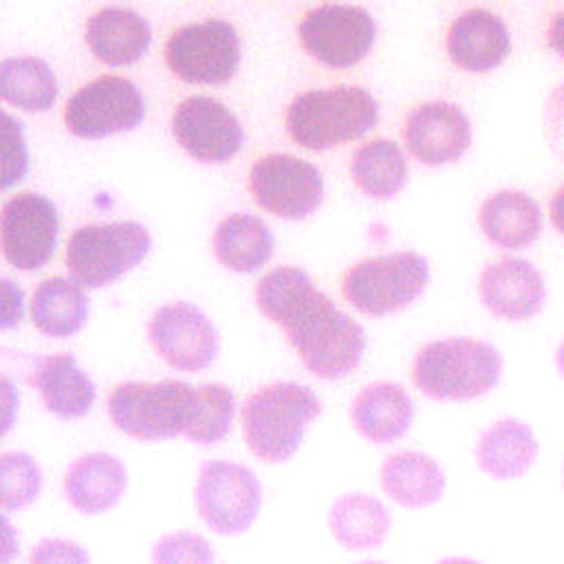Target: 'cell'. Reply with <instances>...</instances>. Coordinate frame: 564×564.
Returning <instances> with one entry per match:
<instances>
[{
  "label": "cell",
  "mask_w": 564,
  "mask_h": 564,
  "mask_svg": "<svg viewBox=\"0 0 564 564\" xmlns=\"http://www.w3.org/2000/svg\"><path fill=\"white\" fill-rule=\"evenodd\" d=\"M145 117L141 90L126 77L101 75L70 95L64 123L73 137L104 139L134 130Z\"/></svg>",
  "instance_id": "cell-10"
},
{
  "label": "cell",
  "mask_w": 564,
  "mask_h": 564,
  "mask_svg": "<svg viewBox=\"0 0 564 564\" xmlns=\"http://www.w3.org/2000/svg\"><path fill=\"white\" fill-rule=\"evenodd\" d=\"M128 482V467L117 454L84 452L66 465L62 496L79 516H101L121 502Z\"/></svg>",
  "instance_id": "cell-17"
},
{
  "label": "cell",
  "mask_w": 564,
  "mask_h": 564,
  "mask_svg": "<svg viewBox=\"0 0 564 564\" xmlns=\"http://www.w3.org/2000/svg\"><path fill=\"white\" fill-rule=\"evenodd\" d=\"M264 489L251 467L212 458L200 463L194 482V509L198 520L216 535L247 533L262 509Z\"/></svg>",
  "instance_id": "cell-7"
},
{
  "label": "cell",
  "mask_w": 564,
  "mask_h": 564,
  "mask_svg": "<svg viewBox=\"0 0 564 564\" xmlns=\"http://www.w3.org/2000/svg\"><path fill=\"white\" fill-rule=\"evenodd\" d=\"M319 414L322 401L308 386L273 381L251 392L242 403V438L258 460L282 465L297 454L306 430Z\"/></svg>",
  "instance_id": "cell-2"
},
{
  "label": "cell",
  "mask_w": 564,
  "mask_h": 564,
  "mask_svg": "<svg viewBox=\"0 0 564 564\" xmlns=\"http://www.w3.org/2000/svg\"><path fill=\"white\" fill-rule=\"evenodd\" d=\"M249 192L264 212L284 220H302L322 205L324 176L300 156L271 152L251 165Z\"/></svg>",
  "instance_id": "cell-11"
},
{
  "label": "cell",
  "mask_w": 564,
  "mask_h": 564,
  "mask_svg": "<svg viewBox=\"0 0 564 564\" xmlns=\"http://www.w3.org/2000/svg\"><path fill=\"white\" fill-rule=\"evenodd\" d=\"M478 225L489 242L516 251L538 240L542 212L538 200L524 189H500L482 200Z\"/></svg>",
  "instance_id": "cell-24"
},
{
  "label": "cell",
  "mask_w": 564,
  "mask_h": 564,
  "mask_svg": "<svg viewBox=\"0 0 564 564\" xmlns=\"http://www.w3.org/2000/svg\"><path fill=\"white\" fill-rule=\"evenodd\" d=\"M59 212L37 192L11 196L0 209V251L18 271H37L55 253Z\"/></svg>",
  "instance_id": "cell-13"
},
{
  "label": "cell",
  "mask_w": 564,
  "mask_h": 564,
  "mask_svg": "<svg viewBox=\"0 0 564 564\" xmlns=\"http://www.w3.org/2000/svg\"><path fill=\"white\" fill-rule=\"evenodd\" d=\"M326 527L330 538L344 551L366 553L386 542L392 516L379 498L366 491H346L330 502L326 511Z\"/></svg>",
  "instance_id": "cell-22"
},
{
  "label": "cell",
  "mask_w": 564,
  "mask_h": 564,
  "mask_svg": "<svg viewBox=\"0 0 564 564\" xmlns=\"http://www.w3.org/2000/svg\"><path fill=\"white\" fill-rule=\"evenodd\" d=\"M533 430L520 419L494 421L474 445V460L482 474L494 480L520 478L538 458Z\"/></svg>",
  "instance_id": "cell-25"
},
{
  "label": "cell",
  "mask_w": 564,
  "mask_h": 564,
  "mask_svg": "<svg viewBox=\"0 0 564 564\" xmlns=\"http://www.w3.org/2000/svg\"><path fill=\"white\" fill-rule=\"evenodd\" d=\"M427 280L430 264L421 253L394 251L348 267L341 275V295L359 313L381 317L410 306Z\"/></svg>",
  "instance_id": "cell-8"
},
{
  "label": "cell",
  "mask_w": 564,
  "mask_h": 564,
  "mask_svg": "<svg viewBox=\"0 0 564 564\" xmlns=\"http://www.w3.org/2000/svg\"><path fill=\"white\" fill-rule=\"evenodd\" d=\"M22 317H24L22 289L9 278H0V330H11L20 326Z\"/></svg>",
  "instance_id": "cell-37"
},
{
  "label": "cell",
  "mask_w": 564,
  "mask_h": 564,
  "mask_svg": "<svg viewBox=\"0 0 564 564\" xmlns=\"http://www.w3.org/2000/svg\"><path fill=\"white\" fill-rule=\"evenodd\" d=\"M22 540L9 513L0 511V564H13L20 557Z\"/></svg>",
  "instance_id": "cell-39"
},
{
  "label": "cell",
  "mask_w": 564,
  "mask_h": 564,
  "mask_svg": "<svg viewBox=\"0 0 564 564\" xmlns=\"http://www.w3.org/2000/svg\"><path fill=\"white\" fill-rule=\"evenodd\" d=\"M381 491L403 509H423L443 498L445 474L423 452H394L379 467Z\"/></svg>",
  "instance_id": "cell-26"
},
{
  "label": "cell",
  "mask_w": 564,
  "mask_h": 564,
  "mask_svg": "<svg viewBox=\"0 0 564 564\" xmlns=\"http://www.w3.org/2000/svg\"><path fill=\"white\" fill-rule=\"evenodd\" d=\"M478 295L496 317L522 322L542 311L546 286L542 273L529 260L500 258L480 271Z\"/></svg>",
  "instance_id": "cell-18"
},
{
  "label": "cell",
  "mask_w": 564,
  "mask_h": 564,
  "mask_svg": "<svg viewBox=\"0 0 564 564\" xmlns=\"http://www.w3.org/2000/svg\"><path fill=\"white\" fill-rule=\"evenodd\" d=\"M260 313L278 324L300 361L317 379L350 375L364 357V328L315 286L300 267H275L253 291Z\"/></svg>",
  "instance_id": "cell-1"
},
{
  "label": "cell",
  "mask_w": 564,
  "mask_h": 564,
  "mask_svg": "<svg viewBox=\"0 0 564 564\" xmlns=\"http://www.w3.org/2000/svg\"><path fill=\"white\" fill-rule=\"evenodd\" d=\"M408 152L425 165L458 161L471 143V123L465 110L452 101H425L414 106L401 128Z\"/></svg>",
  "instance_id": "cell-16"
},
{
  "label": "cell",
  "mask_w": 564,
  "mask_h": 564,
  "mask_svg": "<svg viewBox=\"0 0 564 564\" xmlns=\"http://www.w3.org/2000/svg\"><path fill=\"white\" fill-rule=\"evenodd\" d=\"M152 42L148 20L128 7H104L86 22V44L106 66H128L141 59Z\"/></svg>",
  "instance_id": "cell-23"
},
{
  "label": "cell",
  "mask_w": 564,
  "mask_h": 564,
  "mask_svg": "<svg viewBox=\"0 0 564 564\" xmlns=\"http://www.w3.org/2000/svg\"><path fill=\"white\" fill-rule=\"evenodd\" d=\"M502 375L500 352L471 337H447L425 344L412 364V381L434 401H467L487 394Z\"/></svg>",
  "instance_id": "cell-3"
},
{
  "label": "cell",
  "mask_w": 564,
  "mask_h": 564,
  "mask_svg": "<svg viewBox=\"0 0 564 564\" xmlns=\"http://www.w3.org/2000/svg\"><path fill=\"white\" fill-rule=\"evenodd\" d=\"M20 410V394L9 377L0 375V441L13 430Z\"/></svg>",
  "instance_id": "cell-38"
},
{
  "label": "cell",
  "mask_w": 564,
  "mask_h": 564,
  "mask_svg": "<svg viewBox=\"0 0 564 564\" xmlns=\"http://www.w3.org/2000/svg\"><path fill=\"white\" fill-rule=\"evenodd\" d=\"M562 482H564V467H562Z\"/></svg>",
  "instance_id": "cell-45"
},
{
  "label": "cell",
  "mask_w": 564,
  "mask_h": 564,
  "mask_svg": "<svg viewBox=\"0 0 564 564\" xmlns=\"http://www.w3.org/2000/svg\"><path fill=\"white\" fill-rule=\"evenodd\" d=\"M42 405L66 421L86 416L97 399V386L70 352L37 357L31 372Z\"/></svg>",
  "instance_id": "cell-20"
},
{
  "label": "cell",
  "mask_w": 564,
  "mask_h": 564,
  "mask_svg": "<svg viewBox=\"0 0 564 564\" xmlns=\"http://www.w3.org/2000/svg\"><path fill=\"white\" fill-rule=\"evenodd\" d=\"M379 119L377 99L361 86L300 93L286 108V132L306 150H330L364 137Z\"/></svg>",
  "instance_id": "cell-4"
},
{
  "label": "cell",
  "mask_w": 564,
  "mask_h": 564,
  "mask_svg": "<svg viewBox=\"0 0 564 564\" xmlns=\"http://www.w3.org/2000/svg\"><path fill=\"white\" fill-rule=\"evenodd\" d=\"M0 99L24 112L48 110L57 99L53 68L35 55H13L0 62Z\"/></svg>",
  "instance_id": "cell-30"
},
{
  "label": "cell",
  "mask_w": 564,
  "mask_h": 564,
  "mask_svg": "<svg viewBox=\"0 0 564 564\" xmlns=\"http://www.w3.org/2000/svg\"><path fill=\"white\" fill-rule=\"evenodd\" d=\"M194 386L178 379L121 381L108 392L112 425L141 443L172 441L185 434Z\"/></svg>",
  "instance_id": "cell-5"
},
{
  "label": "cell",
  "mask_w": 564,
  "mask_h": 564,
  "mask_svg": "<svg viewBox=\"0 0 564 564\" xmlns=\"http://www.w3.org/2000/svg\"><path fill=\"white\" fill-rule=\"evenodd\" d=\"M350 176L368 198H394L408 181V159L399 143L372 139L361 143L350 159Z\"/></svg>",
  "instance_id": "cell-29"
},
{
  "label": "cell",
  "mask_w": 564,
  "mask_h": 564,
  "mask_svg": "<svg viewBox=\"0 0 564 564\" xmlns=\"http://www.w3.org/2000/svg\"><path fill=\"white\" fill-rule=\"evenodd\" d=\"M26 564H93V555L73 538L46 535L29 549Z\"/></svg>",
  "instance_id": "cell-35"
},
{
  "label": "cell",
  "mask_w": 564,
  "mask_h": 564,
  "mask_svg": "<svg viewBox=\"0 0 564 564\" xmlns=\"http://www.w3.org/2000/svg\"><path fill=\"white\" fill-rule=\"evenodd\" d=\"M148 339L156 355L181 372L205 370L220 348L214 322L192 302L159 306L148 322Z\"/></svg>",
  "instance_id": "cell-14"
},
{
  "label": "cell",
  "mask_w": 564,
  "mask_h": 564,
  "mask_svg": "<svg viewBox=\"0 0 564 564\" xmlns=\"http://www.w3.org/2000/svg\"><path fill=\"white\" fill-rule=\"evenodd\" d=\"M29 313L42 335L55 339L73 337L84 328L90 313L86 289L73 278H46L33 291Z\"/></svg>",
  "instance_id": "cell-28"
},
{
  "label": "cell",
  "mask_w": 564,
  "mask_h": 564,
  "mask_svg": "<svg viewBox=\"0 0 564 564\" xmlns=\"http://www.w3.org/2000/svg\"><path fill=\"white\" fill-rule=\"evenodd\" d=\"M449 59L467 73H487L500 66L511 48V35L500 15L487 9L458 13L445 35Z\"/></svg>",
  "instance_id": "cell-19"
},
{
  "label": "cell",
  "mask_w": 564,
  "mask_h": 564,
  "mask_svg": "<svg viewBox=\"0 0 564 564\" xmlns=\"http://www.w3.org/2000/svg\"><path fill=\"white\" fill-rule=\"evenodd\" d=\"M242 44L236 26L207 18L178 26L165 42L163 59L174 77L187 84H227L240 66Z\"/></svg>",
  "instance_id": "cell-9"
},
{
  "label": "cell",
  "mask_w": 564,
  "mask_h": 564,
  "mask_svg": "<svg viewBox=\"0 0 564 564\" xmlns=\"http://www.w3.org/2000/svg\"><path fill=\"white\" fill-rule=\"evenodd\" d=\"M355 564H386V562H379V560H361V562H355Z\"/></svg>",
  "instance_id": "cell-44"
},
{
  "label": "cell",
  "mask_w": 564,
  "mask_h": 564,
  "mask_svg": "<svg viewBox=\"0 0 564 564\" xmlns=\"http://www.w3.org/2000/svg\"><path fill=\"white\" fill-rule=\"evenodd\" d=\"M434 564H482V562H478L474 557H465V555H449V557H443Z\"/></svg>",
  "instance_id": "cell-42"
},
{
  "label": "cell",
  "mask_w": 564,
  "mask_h": 564,
  "mask_svg": "<svg viewBox=\"0 0 564 564\" xmlns=\"http://www.w3.org/2000/svg\"><path fill=\"white\" fill-rule=\"evenodd\" d=\"M238 412L236 394L225 383H198L194 386V401L183 438L194 445H216L225 441L234 427Z\"/></svg>",
  "instance_id": "cell-31"
},
{
  "label": "cell",
  "mask_w": 564,
  "mask_h": 564,
  "mask_svg": "<svg viewBox=\"0 0 564 564\" xmlns=\"http://www.w3.org/2000/svg\"><path fill=\"white\" fill-rule=\"evenodd\" d=\"M29 161L22 121L0 108V192L13 187L26 176Z\"/></svg>",
  "instance_id": "cell-34"
},
{
  "label": "cell",
  "mask_w": 564,
  "mask_h": 564,
  "mask_svg": "<svg viewBox=\"0 0 564 564\" xmlns=\"http://www.w3.org/2000/svg\"><path fill=\"white\" fill-rule=\"evenodd\" d=\"M348 416L364 441L388 445L408 434L414 419V403L403 386L372 381L352 397Z\"/></svg>",
  "instance_id": "cell-21"
},
{
  "label": "cell",
  "mask_w": 564,
  "mask_h": 564,
  "mask_svg": "<svg viewBox=\"0 0 564 564\" xmlns=\"http://www.w3.org/2000/svg\"><path fill=\"white\" fill-rule=\"evenodd\" d=\"M176 143L198 163H227L245 143V130L238 117L209 95L183 99L172 115Z\"/></svg>",
  "instance_id": "cell-15"
},
{
  "label": "cell",
  "mask_w": 564,
  "mask_h": 564,
  "mask_svg": "<svg viewBox=\"0 0 564 564\" xmlns=\"http://www.w3.org/2000/svg\"><path fill=\"white\" fill-rule=\"evenodd\" d=\"M44 487L37 458L22 449L0 454V511L15 513L31 507Z\"/></svg>",
  "instance_id": "cell-32"
},
{
  "label": "cell",
  "mask_w": 564,
  "mask_h": 564,
  "mask_svg": "<svg viewBox=\"0 0 564 564\" xmlns=\"http://www.w3.org/2000/svg\"><path fill=\"white\" fill-rule=\"evenodd\" d=\"M544 132L553 154L564 161V84L555 86L544 104Z\"/></svg>",
  "instance_id": "cell-36"
},
{
  "label": "cell",
  "mask_w": 564,
  "mask_h": 564,
  "mask_svg": "<svg viewBox=\"0 0 564 564\" xmlns=\"http://www.w3.org/2000/svg\"><path fill=\"white\" fill-rule=\"evenodd\" d=\"M546 42L553 53L564 57V9L553 13V18L546 26Z\"/></svg>",
  "instance_id": "cell-40"
},
{
  "label": "cell",
  "mask_w": 564,
  "mask_h": 564,
  "mask_svg": "<svg viewBox=\"0 0 564 564\" xmlns=\"http://www.w3.org/2000/svg\"><path fill=\"white\" fill-rule=\"evenodd\" d=\"M549 218H551V225L555 227L557 234L564 236V185H560L553 196H551V203H549Z\"/></svg>",
  "instance_id": "cell-41"
},
{
  "label": "cell",
  "mask_w": 564,
  "mask_h": 564,
  "mask_svg": "<svg viewBox=\"0 0 564 564\" xmlns=\"http://www.w3.org/2000/svg\"><path fill=\"white\" fill-rule=\"evenodd\" d=\"M150 564H216V549L203 533L176 529L154 540Z\"/></svg>",
  "instance_id": "cell-33"
},
{
  "label": "cell",
  "mask_w": 564,
  "mask_h": 564,
  "mask_svg": "<svg viewBox=\"0 0 564 564\" xmlns=\"http://www.w3.org/2000/svg\"><path fill=\"white\" fill-rule=\"evenodd\" d=\"M212 247L216 260L225 269L234 273H253L273 256L275 238L260 216L236 212L218 223Z\"/></svg>",
  "instance_id": "cell-27"
},
{
  "label": "cell",
  "mask_w": 564,
  "mask_h": 564,
  "mask_svg": "<svg viewBox=\"0 0 564 564\" xmlns=\"http://www.w3.org/2000/svg\"><path fill=\"white\" fill-rule=\"evenodd\" d=\"M152 249L143 223L117 220L84 225L66 245V269L84 289H101L137 269Z\"/></svg>",
  "instance_id": "cell-6"
},
{
  "label": "cell",
  "mask_w": 564,
  "mask_h": 564,
  "mask_svg": "<svg viewBox=\"0 0 564 564\" xmlns=\"http://www.w3.org/2000/svg\"><path fill=\"white\" fill-rule=\"evenodd\" d=\"M304 51L324 66L348 68L359 64L372 48L377 24L359 4H319L311 9L300 26Z\"/></svg>",
  "instance_id": "cell-12"
},
{
  "label": "cell",
  "mask_w": 564,
  "mask_h": 564,
  "mask_svg": "<svg viewBox=\"0 0 564 564\" xmlns=\"http://www.w3.org/2000/svg\"><path fill=\"white\" fill-rule=\"evenodd\" d=\"M555 364H557V370H560V375L564 377V341L557 346V352H555Z\"/></svg>",
  "instance_id": "cell-43"
}]
</instances>
